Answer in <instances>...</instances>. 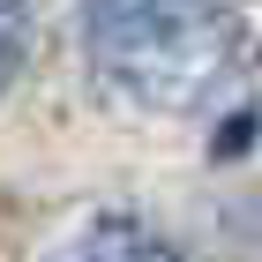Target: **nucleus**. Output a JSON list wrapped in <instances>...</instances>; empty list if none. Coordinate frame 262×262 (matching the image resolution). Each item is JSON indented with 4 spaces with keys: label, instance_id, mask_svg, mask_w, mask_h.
Instances as JSON below:
<instances>
[{
    "label": "nucleus",
    "instance_id": "nucleus-3",
    "mask_svg": "<svg viewBox=\"0 0 262 262\" xmlns=\"http://www.w3.org/2000/svg\"><path fill=\"white\" fill-rule=\"evenodd\" d=\"M30 60V0H0V98Z\"/></svg>",
    "mask_w": 262,
    "mask_h": 262
},
{
    "label": "nucleus",
    "instance_id": "nucleus-2",
    "mask_svg": "<svg viewBox=\"0 0 262 262\" xmlns=\"http://www.w3.org/2000/svg\"><path fill=\"white\" fill-rule=\"evenodd\" d=\"M45 262H180V247L158 240V232L135 225V217H90V225H75Z\"/></svg>",
    "mask_w": 262,
    "mask_h": 262
},
{
    "label": "nucleus",
    "instance_id": "nucleus-1",
    "mask_svg": "<svg viewBox=\"0 0 262 262\" xmlns=\"http://www.w3.org/2000/svg\"><path fill=\"white\" fill-rule=\"evenodd\" d=\"M90 68L135 113H195L240 53L232 0H82Z\"/></svg>",
    "mask_w": 262,
    "mask_h": 262
}]
</instances>
